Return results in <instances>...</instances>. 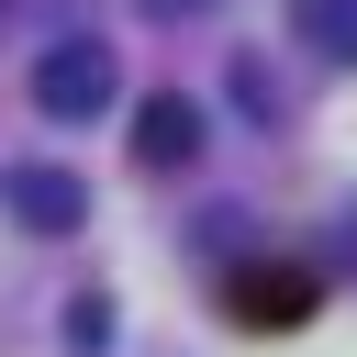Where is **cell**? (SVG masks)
I'll return each mask as SVG.
<instances>
[{"label": "cell", "mask_w": 357, "mask_h": 357, "mask_svg": "<svg viewBox=\"0 0 357 357\" xmlns=\"http://www.w3.org/2000/svg\"><path fill=\"white\" fill-rule=\"evenodd\" d=\"M112 89H123V67H112L100 33H67V45L33 56V112H45V123H89V112H112Z\"/></svg>", "instance_id": "6da1fadb"}, {"label": "cell", "mask_w": 357, "mask_h": 357, "mask_svg": "<svg viewBox=\"0 0 357 357\" xmlns=\"http://www.w3.org/2000/svg\"><path fill=\"white\" fill-rule=\"evenodd\" d=\"M0 201H11V223H22V234H78V223H89V190H78L67 167H11V178H0Z\"/></svg>", "instance_id": "7a4b0ae2"}, {"label": "cell", "mask_w": 357, "mask_h": 357, "mask_svg": "<svg viewBox=\"0 0 357 357\" xmlns=\"http://www.w3.org/2000/svg\"><path fill=\"white\" fill-rule=\"evenodd\" d=\"M223 312H234V324H301V312H312V268L257 257V268H234V279H223Z\"/></svg>", "instance_id": "3957f363"}, {"label": "cell", "mask_w": 357, "mask_h": 357, "mask_svg": "<svg viewBox=\"0 0 357 357\" xmlns=\"http://www.w3.org/2000/svg\"><path fill=\"white\" fill-rule=\"evenodd\" d=\"M134 156H145V167H190V156H201V112H190L178 89H156V100L134 112Z\"/></svg>", "instance_id": "277c9868"}, {"label": "cell", "mask_w": 357, "mask_h": 357, "mask_svg": "<svg viewBox=\"0 0 357 357\" xmlns=\"http://www.w3.org/2000/svg\"><path fill=\"white\" fill-rule=\"evenodd\" d=\"M290 22H301V45H312V56L357 67V0H290Z\"/></svg>", "instance_id": "5b68a950"}, {"label": "cell", "mask_w": 357, "mask_h": 357, "mask_svg": "<svg viewBox=\"0 0 357 357\" xmlns=\"http://www.w3.org/2000/svg\"><path fill=\"white\" fill-rule=\"evenodd\" d=\"M67 335H78V346H100V335H112V301H100V290H78V301H67Z\"/></svg>", "instance_id": "8992f818"}, {"label": "cell", "mask_w": 357, "mask_h": 357, "mask_svg": "<svg viewBox=\"0 0 357 357\" xmlns=\"http://www.w3.org/2000/svg\"><path fill=\"white\" fill-rule=\"evenodd\" d=\"M145 11H167V22H178V11H212V0H145Z\"/></svg>", "instance_id": "52a82bcc"}]
</instances>
